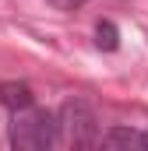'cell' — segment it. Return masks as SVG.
<instances>
[{"label": "cell", "mask_w": 148, "mask_h": 151, "mask_svg": "<svg viewBox=\"0 0 148 151\" xmlns=\"http://www.w3.org/2000/svg\"><path fill=\"white\" fill-rule=\"evenodd\" d=\"M11 144L18 151H46L57 144V116H49L46 109H18L11 113Z\"/></svg>", "instance_id": "6da1fadb"}, {"label": "cell", "mask_w": 148, "mask_h": 151, "mask_svg": "<svg viewBox=\"0 0 148 151\" xmlns=\"http://www.w3.org/2000/svg\"><path fill=\"white\" fill-rule=\"evenodd\" d=\"M57 141H64L71 148H92V144H99V119H95L88 102L71 99V102L60 106V113H57Z\"/></svg>", "instance_id": "7a4b0ae2"}, {"label": "cell", "mask_w": 148, "mask_h": 151, "mask_svg": "<svg viewBox=\"0 0 148 151\" xmlns=\"http://www.w3.org/2000/svg\"><path fill=\"white\" fill-rule=\"evenodd\" d=\"M0 106L11 109V113H18V109L36 106V95H32V88L25 81H0Z\"/></svg>", "instance_id": "3957f363"}, {"label": "cell", "mask_w": 148, "mask_h": 151, "mask_svg": "<svg viewBox=\"0 0 148 151\" xmlns=\"http://www.w3.org/2000/svg\"><path fill=\"white\" fill-rule=\"evenodd\" d=\"M102 148H141V130H127V127H113L102 137Z\"/></svg>", "instance_id": "277c9868"}, {"label": "cell", "mask_w": 148, "mask_h": 151, "mask_svg": "<svg viewBox=\"0 0 148 151\" xmlns=\"http://www.w3.org/2000/svg\"><path fill=\"white\" fill-rule=\"evenodd\" d=\"M95 46L106 49V53H113V49L120 46V32H116L113 21H99V25H95Z\"/></svg>", "instance_id": "5b68a950"}, {"label": "cell", "mask_w": 148, "mask_h": 151, "mask_svg": "<svg viewBox=\"0 0 148 151\" xmlns=\"http://www.w3.org/2000/svg\"><path fill=\"white\" fill-rule=\"evenodd\" d=\"M53 4H57V7H64V11H74V7H81L85 0H53Z\"/></svg>", "instance_id": "8992f818"}, {"label": "cell", "mask_w": 148, "mask_h": 151, "mask_svg": "<svg viewBox=\"0 0 148 151\" xmlns=\"http://www.w3.org/2000/svg\"><path fill=\"white\" fill-rule=\"evenodd\" d=\"M141 148H148V130H141Z\"/></svg>", "instance_id": "52a82bcc"}]
</instances>
